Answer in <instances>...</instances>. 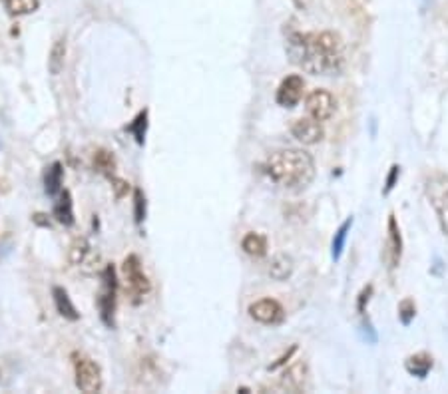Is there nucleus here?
I'll return each mask as SVG.
<instances>
[{"instance_id":"c85d7f7f","label":"nucleus","mask_w":448,"mask_h":394,"mask_svg":"<svg viewBox=\"0 0 448 394\" xmlns=\"http://www.w3.org/2000/svg\"><path fill=\"white\" fill-rule=\"evenodd\" d=\"M10 251H12V239H10V235H6V237L0 239V261H2Z\"/></svg>"},{"instance_id":"5701e85b","label":"nucleus","mask_w":448,"mask_h":394,"mask_svg":"<svg viewBox=\"0 0 448 394\" xmlns=\"http://www.w3.org/2000/svg\"><path fill=\"white\" fill-rule=\"evenodd\" d=\"M128 132L136 138V142L143 145V142H145V132H147V110H143V112H140L136 116V120L128 125Z\"/></svg>"},{"instance_id":"20e7f679","label":"nucleus","mask_w":448,"mask_h":394,"mask_svg":"<svg viewBox=\"0 0 448 394\" xmlns=\"http://www.w3.org/2000/svg\"><path fill=\"white\" fill-rule=\"evenodd\" d=\"M425 191L429 197L430 205L434 207V214L438 219V225L445 235H448V176L447 174H430L425 181Z\"/></svg>"},{"instance_id":"bb28decb","label":"nucleus","mask_w":448,"mask_h":394,"mask_svg":"<svg viewBox=\"0 0 448 394\" xmlns=\"http://www.w3.org/2000/svg\"><path fill=\"white\" fill-rule=\"evenodd\" d=\"M398 176H400V167H398V165H393V167H391V174H389V178H387V183H385V191H383L385 196H389V194L393 191Z\"/></svg>"},{"instance_id":"f257e3e1","label":"nucleus","mask_w":448,"mask_h":394,"mask_svg":"<svg viewBox=\"0 0 448 394\" xmlns=\"http://www.w3.org/2000/svg\"><path fill=\"white\" fill-rule=\"evenodd\" d=\"M285 50L295 66L313 76H335L343 70L345 64L343 42L333 32H293L287 36Z\"/></svg>"},{"instance_id":"ddd939ff","label":"nucleus","mask_w":448,"mask_h":394,"mask_svg":"<svg viewBox=\"0 0 448 394\" xmlns=\"http://www.w3.org/2000/svg\"><path fill=\"white\" fill-rule=\"evenodd\" d=\"M52 297L54 307H56V311L60 313V317H64V319H68V321H78V319H80V313H78V309L74 307L70 295H68V291H66L64 287H54Z\"/></svg>"},{"instance_id":"1a4fd4ad","label":"nucleus","mask_w":448,"mask_h":394,"mask_svg":"<svg viewBox=\"0 0 448 394\" xmlns=\"http://www.w3.org/2000/svg\"><path fill=\"white\" fill-rule=\"evenodd\" d=\"M250 317L261 324H279L285 319V311L275 299H261L250 304Z\"/></svg>"},{"instance_id":"0eeeda50","label":"nucleus","mask_w":448,"mask_h":394,"mask_svg":"<svg viewBox=\"0 0 448 394\" xmlns=\"http://www.w3.org/2000/svg\"><path fill=\"white\" fill-rule=\"evenodd\" d=\"M305 107H307V114L311 118H315L317 122H327L335 114L337 102H335V98H333L331 92H327V90H313L307 96V100H305Z\"/></svg>"},{"instance_id":"f8f14e48","label":"nucleus","mask_w":448,"mask_h":394,"mask_svg":"<svg viewBox=\"0 0 448 394\" xmlns=\"http://www.w3.org/2000/svg\"><path fill=\"white\" fill-rule=\"evenodd\" d=\"M305 380H307V366L305 362H297L283 373L281 386L291 393H299V391H305Z\"/></svg>"},{"instance_id":"7ed1b4c3","label":"nucleus","mask_w":448,"mask_h":394,"mask_svg":"<svg viewBox=\"0 0 448 394\" xmlns=\"http://www.w3.org/2000/svg\"><path fill=\"white\" fill-rule=\"evenodd\" d=\"M74 376H76V386L84 394H96L104 386V376L102 369L96 360H92L86 355L74 353Z\"/></svg>"},{"instance_id":"2eb2a0df","label":"nucleus","mask_w":448,"mask_h":394,"mask_svg":"<svg viewBox=\"0 0 448 394\" xmlns=\"http://www.w3.org/2000/svg\"><path fill=\"white\" fill-rule=\"evenodd\" d=\"M52 214L58 223H62V225H66V227L74 225L76 219H74V203H72L70 191H60L58 201L54 203Z\"/></svg>"},{"instance_id":"4be33fe9","label":"nucleus","mask_w":448,"mask_h":394,"mask_svg":"<svg viewBox=\"0 0 448 394\" xmlns=\"http://www.w3.org/2000/svg\"><path fill=\"white\" fill-rule=\"evenodd\" d=\"M351 227H353V219H347L339 229H337L335 237H333V253H331V255H333L335 261H339L343 251H345V243H347V237H349Z\"/></svg>"},{"instance_id":"6e6552de","label":"nucleus","mask_w":448,"mask_h":394,"mask_svg":"<svg viewBox=\"0 0 448 394\" xmlns=\"http://www.w3.org/2000/svg\"><path fill=\"white\" fill-rule=\"evenodd\" d=\"M400 257H403V237L400 229L396 223V217L389 215V225H387V241H385V251H383V259L387 263V267L396 269L400 265Z\"/></svg>"},{"instance_id":"cd10ccee","label":"nucleus","mask_w":448,"mask_h":394,"mask_svg":"<svg viewBox=\"0 0 448 394\" xmlns=\"http://www.w3.org/2000/svg\"><path fill=\"white\" fill-rule=\"evenodd\" d=\"M112 181L116 183L114 185V189H116V197H124L128 194V189H130V183L124 181V179H118V178H112Z\"/></svg>"},{"instance_id":"dca6fc26","label":"nucleus","mask_w":448,"mask_h":394,"mask_svg":"<svg viewBox=\"0 0 448 394\" xmlns=\"http://www.w3.org/2000/svg\"><path fill=\"white\" fill-rule=\"evenodd\" d=\"M432 364H434V360L430 355L427 353H418V355H412L405 360V369H407V373L412 376H416V378H425V376L429 375L430 371H432Z\"/></svg>"},{"instance_id":"9d476101","label":"nucleus","mask_w":448,"mask_h":394,"mask_svg":"<svg viewBox=\"0 0 448 394\" xmlns=\"http://www.w3.org/2000/svg\"><path fill=\"white\" fill-rule=\"evenodd\" d=\"M291 134L297 142L305 145H315L323 140L325 132H323L321 122H317L315 118H299L291 124Z\"/></svg>"},{"instance_id":"39448f33","label":"nucleus","mask_w":448,"mask_h":394,"mask_svg":"<svg viewBox=\"0 0 448 394\" xmlns=\"http://www.w3.org/2000/svg\"><path fill=\"white\" fill-rule=\"evenodd\" d=\"M116 293H118V279L116 269L106 265L102 271V289L98 295V311L100 319L106 326H114V313H116Z\"/></svg>"},{"instance_id":"a211bd4d","label":"nucleus","mask_w":448,"mask_h":394,"mask_svg":"<svg viewBox=\"0 0 448 394\" xmlns=\"http://www.w3.org/2000/svg\"><path fill=\"white\" fill-rule=\"evenodd\" d=\"M64 62H66V38L60 36L50 48V56H48V70L52 76H58L60 72L64 70Z\"/></svg>"},{"instance_id":"f3484780","label":"nucleus","mask_w":448,"mask_h":394,"mask_svg":"<svg viewBox=\"0 0 448 394\" xmlns=\"http://www.w3.org/2000/svg\"><path fill=\"white\" fill-rule=\"evenodd\" d=\"M62 179H64V169L60 161H54L50 167H46L44 174V191L50 197H56L62 191Z\"/></svg>"},{"instance_id":"393cba45","label":"nucleus","mask_w":448,"mask_h":394,"mask_svg":"<svg viewBox=\"0 0 448 394\" xmlns=\"http://www.w3.org/2000/svg\"><path fill=\"white\" fill-rule=\"evenodd\" d=\"M414 317H416V304H414L412 299H405L403 303L398 304V319L405 326H409Z\"/></svg>"},{"instance_id":"aec40b11","label":"nucleus","mask_w":448,"mask_h":394,"mask_svg":"<svg viewBox=\"0 0 448 394\" xmlns=\"http://www.w3.org/2000/svg\"><path fill=\"white\" fill-rule=\"evenodd\" d=\"M2 6L10 17H26L38 10L40 2L38 0H0Z\"/></svg>"},{"instance_id":"a878e982","label":"nucleus","mask_w":448,"mask_h":394,"mask_svg":"<svg viewBox=\"0 0 448 394\" xmlns=\"http://www.w3.org/2000/svg\"><path fill=\"white\" fill-rule=\"evenodd\" d=\"M134 217H136V223H142L145 219V196L142 189L134 191Z\"/></svg>"},{"instance_id":"9b49d317","label":"nucleus","mask_w":448,"mask_h":394,"mask_svg":"<svg viewBox=\"0 0 448 394\" xmlns=\"http://www.w3.org/2000/svg\"><path fill=\"white\" fill-rule=\"evenodd\" d=\"M305 82L301 76L291 74L279 84L277 88V104L283 107H295L299 104V100L303 98Z\"/></svg>"},{"instance_id":"412c9836","label":"nucleus","mask_w":448,"mask_h":394,"mask_svg":"<svg viewBox=\"0 0 448 394\" xmlns=\"http://www.w3.org/2000/svg\"><path fill=\"white\" fill-rule=\"evenodd\" d=\"M94 259V255H92V249H90V243L84 239V237H80V239H76L74 241V245H72L70 249V261L74 265H78V267H84L86 263H90Z\"/></svg>"},{"instance_id":"423d86ee","label":"nucleus","mask_w":448,"mask_h":394,"mask_svg":"<svg viewBox=\"0 0 448 394\" xmlns=\"http://www.w3.org/2000/svg\"><path fill=\"white\" fill-rule=\"evenodd\" d=\"M122 273H124L125 281V291H130V295L136 299V303L143 299L147 293H150V279L147 275L143 273L142 261L138 255H130L124 259V265H122Z\"/></svg>"},{"instance_id":"b1692460","label":"nucleus","mask_w":448,"mask_h":394,"mask_svg":"<svg viewBox=\"0 0 448 394\" xmlns=\"http://www.w3.org/2000/svg\"><path fill=\"white\" fill-rule=\"evenodd\" d=\"M114 165H116L114 156H112L108 149H98V152H96V156H94V167H96L98 172H102V174H106V176L112 178Z\"/></svg>"},{"instance_id":"f03ea898","label":"nucleus","mask_w":448,"mask_h":394,"mask_svg":"<svg viewBox=\"0 0 448 394\" xmlns=\"http://www.w3.org/2000/svg\"><path fill=\"white\" fill-rule=\"evenodd\" d=\"M267 178L291 191H299L315 179V161L303 149H279L263 161Z\"/></svg>"},{"instance_id":"c756f323","label":"nucleus","mask_w":448,"mask_h":394,"mask_svg":"<svg viewBox=\"0 0 448 394\" xmlns=\"http://www.w3.org/2000/svg\"><path fill=\"white\" fill-rule=\"evenodd\" d=\"M371 293H373V287L371 285L367 287V289H363V293H360V297H358V311H360V313L365 311V303H369Z\"/></svg>"},{"instance_id":"6ab92c4d","label":"nucleus","mask_w":448,"mask_h":394,"mask_svg":"<svg viewBox=\"0 0 448 394\" xmlns=\"http://www.w3.org/2000/svg\"><path fill=\"white\" fill-rule=\"evenodd\" d=\"M241 247L251 257H263L267 253V239L261 233H247L241 241Z\"/></svg>"},{"instance_id":"4468645a","label":"nucleus","mask_w":448,"mask_h":394,"mask_svg":"<svg viewBox=\"0 0 448 394\" xmlns=\"http://www.w3.org/2000/svg\"><path fill=\"white\" fill-rule=\"evenodd\" d=\"M293 271H295V263H293V259L285 255V253H279V255H275L273 259H271V263H269V277L273 279V281H287L291 275H293Z\"/></svg>"}]
</instances>
